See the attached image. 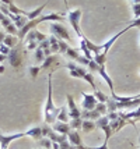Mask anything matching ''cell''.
<instances>
[{
	"label": "cell",
	"mask_w": 140,
	"mask_h": 149,
	"mask_svg": "<svg viewBox=\"0 0 140 149\" xmlns=\"http://www.w3.org/2000/svg\"><path fill=\"white\" fill-rule=\"evenodd\" d=\"M67 104H69V116H70V118H81V111L76 106L72 95H67Z\"/></svg>",
	"instance_id": "cell-9"
},
{
	"label": "cell",
	"mask_w": 140,
	"mask_h": 149,
	"mask_svg": "<svg viewBox=\"0 0 140 149\" xmlns=\"http://www.w3.org/2000/svg\"><path fill=\"white\" fill-rule=\"evenodd\" d=\"M80 49H81V52L84 53V56H86V57L88 58V60H94L93 53L90 52V49H88V46H87L86 40H84V36L81 38V42H80Z\"/></svg>",
	"instance_id": "cell-19"
},
{
	"label": "cell",
	"mask_w": 140,
	"mask_h": 149,
	"mask_svg": "<svg viewBox=\"0 0 140 149\" xmlns=\"http://www.w3.org/2000/svg\"><path fill=\"white\" fill-rule=\"evenodd\" d=\"M60 63L56 54H51L45 58V61L41 64V70H51V72H53V70H56V67H59Z\"/></svg>",
	"instance_id": "cell-7"
},
{
	"label": "cell",
	"mask_w": 140,
	"mask_h": 149,
	"mask_svg": "<svg viewBox=\"0 0 140 149\" xmlns=\"http://www.w3.org/2000/svg\"><path fill=\"white\" fill-rule=\"evenodd\" d=\"M39 71H41V65L39 67H30V75H31V78H34V79L38 77Z\"/></svg>",
	"instance_id": "cell-26"
},
{
	"label": "cell",
	"mask_w": 140,
	"mask_h": 149,
	"mask_svg": "<svg viewBox=\"0 0 140 149\" xmlns=\"http://www.w3.org/2000/svg\"><path fill=\"white\" fill-rule=\"evenodd\" d=\"M4 38H6V33L3 32V31H0V45L4 42Z\"/></svg>",
	"instance_id": "cell-33"
},
{
	"label": "cell",
	"mask_w": 140,
	"mask_h": 149,
	"mask_svg": "<svg viewBox=\"0 0 140 149\" xmlns=\"http://www.w3.org/2000/svg\"><path fill=\"white\" fill-rule=\"evenodd\" d=\"M23 57H24V52H23V40H21L15 47H13L10 50L8 56H7V60H8V63L13 68L20 70L21 65H23Z\"/></svg>",
	"instance_id": "cell-2"
},
{
	"label": "cell",
	"mask_w": 140,
	"mask_h": 149,
	"mask_svg": "<svg viewBox=\"0 0 140 149\" xmlns=\"http://www.w3.org/2000/svg\"><path fill=\"white\" fill-rule=\"evenodd\" d=\"M65 56H67V57H70V58H73V60H79V57H80V53L77 52L76 49H73L72 46H69L67 47V50H66V53H65Z\"/></svg>",
	"instance_id": "cell-22"
},
{
	"label": "cell",
	"mask_w": 140,
	"mask_h": 149,
	"mask_svg": "<svg viewBox=\"0 0 140 149\" xmlns=\"http://www.w3.org/2000/svg\"><path fill=\"white\" fill-rule=\"evenodd\" d=\"M23 136H28L27 131L25 132H18V134H13V135H3L0 138V149H7L11 141L17 139V138H23Z\"/></svg>",
	"instance_id": "cell-8"
},
{
	"label": "cell",
	"mask_w": 140,
	"mask_h": 149,
	"mask_svg": "<svg viewBox=\"0 0 140 149\" xmlns=\"http://www.w3.org/2000/svg\"><path fill=\"white\" fill-rule=\"evenodd\" d=\"M49 42H51V52H52V54H55V53L60 52L59 39L56 38L55 35H51V36H49Z\"/></svg>",
	"instance_id": "cell-17"
},
{
	"label": "cell",
	"mask_w": 140,
	"mask_h": 149,
	"mask_svg": "<svg viewBox=\"0 0 140 149\" xmlns=\"http://www.w3.org/2000/svg\"><path fill=\"white\" fill-rule=\"evenodd\" d=\"M87 67L90 68V71L93 72V71H98V68H100V64H98V63H97L95 60H91V61H90V64L87 65Z\"/></svg>",
	"instance_id": "cell-27"
},
{
	"label": "cell",
	"mask_w": 140,
	"mask_h": 149,
	"mask_svg": "<svg viewBox=\"0 0 140 149\" xmlns=\"http://www.w3.org/2000/svg\"><path fill=\"white\" fill-rule=\"evenodd\" d=\"M0 3H3L6 6H10V4H14V0H0Z\"/></svg>",
	"instance_id": "cell-32"
},
{
	"label": "cell",
	"mask_w": 140,
	"mask_h": 149,
	"mask_svg": "<svg viewBox=\"0 0 140 149\" xmlns=\"http://www.w3.org/2000/svg\"><path fill=\"white\" fill-rule=\"evenodd\" d=\"M77 61H79L80 64H83V65H88L91 60H88V58H87L86 56H81V54H80V57H79V60H77Z\"/></svg>",
	"instance_id": "cell-30"
},
{
	"label": "cell",
	"mask_w": 140,
	"mask_h": 149,
	"mask_svg": "<svg viewBox=\"0 0 140 149\" xmlns=\"http://www.w3.org/2000/svg\"><path fill=\"white\" fill-rule=\"evenodd\" d=\"M95 128H97V124L93 123L91 120H83V127H81V130L84 131L86 134H88V132L94 131Z\"/></svg>",
	"instance_id": "cell-18"
},
{
	"label": "cell",
	"mask_w": 140,
	"mask_h": 149,
	"mask_svg": "<svg viewBox=\"0 0 140 149\" xmlns=\"http://www.w3.org/2000/svg\"><path fill=\"white\" fill-rule=\"evenodd\" d=\"M10 50H11V49H10V47H8L7 45H4V43H1V45H0V53H1V54H4V56H8Z\"/></svg>",
	"instance_id": "cell-29"
},
{
	"label": "cell",
	"mask_w": 140,
	"mask_h": 149,
	"mask_svg": "<svg viewBox=\"0 0 140 149\" xmlns=\"http://www.w3.org/2000/svg\"><path fill=\"white\" fill-rule=\"evenodd\" d=\"M52 128L53 131L59 132V134H63V135H67L72 128H70V124L69 123H62V121H56L55 124H52Z\"/></svg>",
	"instance_id": "cell-10"
},
{
	"label": "cell",
	"mask_w": 140,
	"mask_h": 149,
	"mask_svg": "<svg viewBox=\"0 0 140 149\" xmlns=\"http://www.w3.org/2000/svg\"><path fill=\"white\" fill-rule=\"evenodd\" d=\"M63 1H65V4H66V6H67V0H63Z\"/></svg>",
	"instance_id": "cell-35"
},
{
	"label": "cell",
	"mask_w": 140,
	"mask_h": 149,
	"mask_svg": "<svg viewBox=\"0 0 140 149\" xmlns=\"http://www.w3.org/2000/svg\"><path fill=\"white\" fill-rule=\"evenodd\" d=\"M60 113V109H56L52 100V72L48 75V99L45 104V123L52 125L58 121V116Z\"/></svg>",
	"instance_id": "cell-1"
},
{
	"label": "cell",
	"mask_w": 140,
	"mask_h": 149,
	"mask_svg": "<svg viewBox=\"0 0 140 149\" xmlns=\"http://www.w3.org/2000/svg\"><path fill=\"white\" fill-rule=\"evenodd\" d=\"M69 124H70V128H72V130L77 131L83 127V118H70Z\"/></svg>",
	"instance_id": "cell-21"
},
{
	"label": "cell",
	"mask_w": 140,
	"mask_h": 149,
	"mask_svg": "<svg viewBox=\"0 0 140 149\" xmlns=\"http://www.w3.org/2000/svg\"><path fill=\"white\" fill-rule=\"evenodd\" d=\"M69 117H70V116H69V113H67L66 106L60 107V113H59V116H58V121H62V123H67Z\"/></svg>",
	"instance_id": "cell-23"
},
{
	"label": "cell",
	"mask_w": 140,
	"mask_h": 149,
	"mask_svg": "<svg viewBox=\"0 0 140 149\" xmlns=\"http://www.w3.org/2000/svg\"><path fill=\"white\" fill-rule=\"evenodd\" d=\"M46 4H48V1L45 3V4H42L41 7H38V8H35L34 11H28L27 13V17H28V19L31 21V19H35V18H38V17H41V13H42V10L46 7Z\"/></svg>",
	"instance_id": "cell-16"
},
{
	"label": "cell",
	"mask_w": 140,
	"mask_h": 149,
	"mask_svg": "<svg viewBox=\"0 0 140 149\" xmlns=\"http://www.w3.org/2000/svg\"><path fill=\"white\" fill-rule=\"evenodd\" d=\"M67 138H69V142L72 143V145H74V146H79V145H83L81 143V138L80 135H79V132L76 130H72L69 134H67Z\"/></svg>",
	"instance_id": "cell-13"
},
{
	"label": "cell",
	"mask_w": 140,
	"mask_h": 149,
	"mask_svg": "<svg viewBox=\"0 0 140 149\" xmlns=\"http://www.w3.org/2000/svg\"><path fill=\"white\" fill-rule=\"evenodd\" d=\"M44 149H45V148H44Z\"/></svg>",
	"instance_id": "cell-37"
},
{
	"label": "cell",
	"mask_w": 140,
	"mask_h": 149,
	"mask_svg": "<svg viewBox=\"0 0 140 149\" xmlns=\"http://www.w3.org/2000/svg\"><path fill=\"white\" fill-rule=\"evenodd\" d=\"M4 60H7V56H4V54H1V53H0V63H3Z\"/></svg>",
	"instance_id": "cell-34"
},
{
	"label": "cell",
	"mask_w": 140,
	"mask_h": 149,
	"mask_svg": "<svg viewBox=\"0 0 140 149\" xmlns=\"http://www.w3.org/2000/svg\"><path fill=\"white\" fill-rule=\"evenodd\" d=\"M39 143H41V146H44L45 149H52V145H53V142L49 138H42L39 141Z\"/></svg>",
	"instance_id": "cell-25"
},
{
	"label": "cell",
	"mask_w": 140,
	"mask_h": 149,
	"mask_svg": "<svg viewBox=\"0 0 140 149\" xmlns=\"http://www.w3.org/2000/svg\"><path fill=\"white\" fill-rule=\"evenodd\" d=\"M94 96L97 97V100H98L100 103H107L108 99H109L105 93H102L101 91H94Z\"/></svg>",
	"instance_id": "cell-24"
},
{
	"label": "cell",
	"mask_w": 140,
	"mask_h": 149,
	"mask_svg": "<svg viewBox=\"0 0 140 149\" xmlns=\"http://www.w3.org/2000/svg\"><path fill=\"white\" fill-rule=\"evenodd\" d=\"M4 45H7L10 49H13L15 46L18 45L20 42H18V36H15V35H10V33H7L6 38H4V42H3Z\"/></svg>",
	"instance_id": "cell-15"
},
{
	"label": "cell",
	"mask_w": 140,
	"mask_h": 149,
	"mask_svg": "<svg viewBox=\"0 0 140 149\" xmlns=\"http://www.w3.org/2000/svg\"><path fill=\"white\" fill-rule=\"evenodd\" d=\"M129 25L132 26V28H133V26H137V28H140V17H139V18H134L133 21H130V22H129Z\"/></svg>",
	"instance_id": "cell-31"
},
{
	"label": "cell",
	"mask_w": 140,
	"mask_h": 149,
	"mask_svg": "<svg viewBox=\"0 0 140 149\" xmlns=\"http://www.w3.org/2000/svg\"><path fill=\"white\" fill-rule=\"evenodd\" d=\"M67 70H69V72H70V75L74 78H81V79H84L86 78V75L88 74V71H87L84 67H81V65H77L76 63H73V61H70V63H67Z\"/></svg>",
	"instance_id": "cell-5"
},
{
	"label": "cell",
	"mask_w": 140,
	"mask_h": 149,
	"mask_svg": "<svg viewBox=\"0 0 140 149\" xmlns=\"http://www.w3.org/2000/svg\"><path fill=\"white\" fill-rule=\"evenodd\" d=\"M80 17H81V10H80V8H74V10H67V19H69L70 25L73 26L74 32L77 33V35H79L80 38H83L84 35H83V32H81L80 25H79Z\"/></svg>",
	"instance_id": "cell-3"
},
{
	"label": "cell",
	"mask_w": 140,
	"mask_h": 149,
	"mask_svg": "<svg viewBox=\"0 0 140 149\" xmlns=\"http://www.w3.org/2000/svg\"><path fill=\"white\" fill-rule=\"evenodd\" d=\"M49 26H51V32H52V35H55L56 38L66 39L69 42H72L70 33H69V31L66 29V26H63L62 24H58V22H52Z\"/></svg>",
	"instance_id": "cell-4"
},
{
	"label": "cell",
	"mask_w": 140,
	"mask_h": 149,
	"mask_svg": "<svg viewBox=\"0 0 140 149\" xmlns=\"http://www.w3.org/2000/svg\"><path fill=\"white\" fill-rule=\"evenodd\" d=\"M98 74H100L101 77L105 79V82L108 84V86H109V89H111V95L112 93H115V91H113V84H112V79L109 78V75L107 74V71H105V64H102V65H100V68H98Z\"/></svg>",
	"instance_id": "cell-12"
},
{
	"label": "cell",
	"mask_w": 140,
	"mask_h": 149,
	"mask_svg": "<svg viewBox=\"0 0 140 149\" xmlns=\"http://www.w3.org/2000/svg\"><path fill=\"white\" fill-rule=\"evenodd\" d=\"M83 93V109L84 110H94L95 107H97V104L100 103L98 100H97V97L94 96V95H88L86 92H81Z\"/></svg>",
	"instance_id": "cell-6"
},
{
	"label": "cell",
	"mask_w": 140,
	"mask_h": 149,
	"mask_svg": "<svg viewBox=\"0 0 140 149\" xmlns=\"http://www.w3.org/2000/svg\"><path fill=\"white\" fill-rule=\"evenodd\" d=\"M132 10H133L134 18H139V17H140V3H136V4H132Z\"/></svg>",
	"instance_id": "cell-28"
},
{
	"label": "cell",
	"mask_w": 140,
	"mask_h": 149,
	"mask_svg": "<svg viewBox=\"0 0 140 149\" xmlns=\"http://www.w3.org/2000/svg\"><path fill=\"white\" fill-rule=\"evenodd\" d=\"M34 57H35V60L38 61V63H44L45 61V58H46V56H45V53H44V50L41 49V47H37L35 50H34Z\"/></svg>",
	"instance_id": "cell-20"
},
{
	"label": "cell",
	"mask_w": 140,
	"mask_h": 149,
	"mask_svg": "<svg viewBox=\"0 0 140 149\" xmlns=\"http://www.w3.org/2000/svg\"><path fill=\"white\" fill-rule=\"evenodd\" d=\"M27 134L28 136H31L34 139H38V141H41L44 138V135H42V127H32V128H30L27 131Z\"/></svg>",
	"instance_id": "cell-14"
},
{
	"label": "cell",
	"mask_w": 140,
	"mask_h": 149,
	"mask_svg": "<svg viewBox=\"0 0 140 149\" xmlns=\"http://www.w3.org/2000/svg\"><path fill=\"white\" fill-rule=\"evenodd\" d=\"M49 38V36H46V35H44V33H41L39 31H37V29H32V31H30V32L27 33V36H25V39H34V40H37L38 43H42L44 40H46V39Z\"/></svg>",
	"instance_id": "cell-11"
},
{
	"label": "cell",
	"mask_w": 140,
	"mask_h": 149,
	"mask_svg": "<svg viewBox=\"0 0 140 149\" xmlns=\"http://www.w3.org/2000/svg\"><path fill=\"white\" fill-rule=\"evenodd\" d=\"M1 136H3V134H1V132H0V138H1Z\"/></svg>",
	"instance_id": "cell-36"
}]
</instances>
